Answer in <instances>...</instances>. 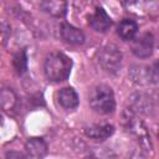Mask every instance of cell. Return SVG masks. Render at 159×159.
<instances>
[{
	"label": "cell",
	"instance_id": "obj_1",
	"mask_svg": "<svg viewBox=\"0 0 159 159\" xmlns=\"http://www.w3.org/2000/svg\"><path fill=\"white\" fill-rule=\"evenodd\" d=\"M72 61L62 52L50 53L43 62V72L48 81L62 82L66 81L71 73Z\"/></svg>",
	"mask_w": 159,
	"mask_h": 159
},
{
	"label": "cell",
	"instance_id": "obj_2",
	"mask_svg": "<svg viewBox=\"0 0 159 159\" xmlns=\"http://www.w3.org/2000/svg\"><path fill=\"white\" fill-rule=\"evenodd\" d=\"M89 106L99 114L112 113L116 108L113 91L107 84H98L92 88L89 93Z\"/></svg>",
	"mask_w": 159,
	"mask_h": 159
},
{
	"label": "cell",
	"instance_id": "obj_3",
	"mask_svg": "<svg viewBox=\"0 0 159 159\" xmlns=\"http://www.w3.org/2000/svg\"><path fill=\"white\" fill-rule=\"evenodd\" d=\"M98 62L107 72L114 73L119 70L122 63V52L114 45H107L98 52Z\"/></svg>",
	"mask_w": 159,
	"mask_h": 159
},
{
	"label": "cell",
	"instance_id": "obj_4",
	"mask_svg": "<svg viewBox=\"0 0 159 159\" xmlns=\"http://www.w3.org/2000/svg\"><path fill=\"white\" fill-rule=\"evenodd\" d=\"M129 123V128L130 132L135 135V138L138 139L140 147L145 150V152H152L153 150V145H152V140H150V135L145 128V125L143 124L142 120L137 119V118H132Z\"/></svg>",
	"mask_w": 159,
	"mask_h": 159
},
{
	"label": "cell",
	"instance_id": "obj_5",
	"mask_svg": "<svg viewBox=\"0 0 159 159\" xmlns=\"http://www.w3.org/2000/svg\"><path fill=\"white\" fill-rule=\"evenodd\" d=\"M154 47V39L152 34H143L137 37L132 43L133 53L139 58H147L152 55Z\"/></svg>",
	"mask_w": 159,
	"mask_h": 159
},
{
	"label": "cell",
	"instance_id": "obj_6",
	"mask_svg": "<svg viewBox=\"0 0 159 159\" xmlns=\"http://www.w3.org/2000/svg\"><path fill=\"white\" fill-rule=\"evenodd\" d=\"M89 25L97 32H106L112 26V19L102 7H97L89 17Z\"/></svg>",
	"mask_w": 159,
	"mask_h": 159
},
{
	"label": "cell",
	"instance_id": "obj_7",
	"mask_svg": "<svg viewBox=\"0 0 159 159\" xmlns=\"http://www.w3.org/2000/svg\"><path fill=\"white\" fill-rule=\"evenodd\" d=\"M113 132H114L113 125L108 124V123L92 124L84 129V133L87 137H89L91 139H94V140H99V142L109 138L113 134Z\"/></svg>",
	"mask_w": 159,
	"mask_h": 159
},
{
	"label": "cell",
	"instance_id": "obj_8",
	"mask_svg": "<svg viewBox=\"0 0 159 159\" xmlns=\"http://www.w3.org/2000/svg\"><path fill=\"white\" fill-rule=\"evenodd\" d=\"M25 149L29 157L32 159H42L47 154V144L42 138L39 137L29 138L25 144Z\"/></svg>",
	"mask_w": 159,
	"mask_h": 159
},
{
	"label": "cell",
	"instance_id": "obj_9",
	"mask_svg": "<svg viewBox=\"0 0 159 159\" xmlns=\"http://www.w3.org/2000/svg\"><path fill=\"white\" fill-rule=\"evenodd\" d=\"M61 37L71 45H81V43L84 42L83 32L80 29H77V27H75L70 24H62V26H61Z\"/></svg>",
	"mask_w": 159,
	"mask_h": 159
},
{
	"label": "cell",
	"instance_id": "obj_10",
	"mask_svg": "<svg viewBox=\"0 0 159 159\" xmlns=\"http://www.w3.org/2000/svg\"><path fill=\"white\" fill-rule=\"evenodd\" d=\"M57 99L60 106L65 109H73L78 106V96L76 91L71 87H65L60 89V92L57 93Z\"/></svg>",
	"mask_w": 159,
	"mask_h": 159
},
{
	"label": "cell",
	"instance_id": "obj_11",
	"mask_svg": "<svg viewBox=\"0 0 159 159\" xmlns=\"http://www.w3.org/2000/svg\"><path fill=\"white\" fill-rule=\"evenodd\" d=\"M40 9L56 17H62L67 10V2L61 0H46L40 2Z\"/></svg>",
	"mask_w": 159,
	"mask_h": 159
},
{
	"label": "cell",
	"instance_id": "obj_12",
	"mask_svg": "<svg viewBox=\"0 0 159 159\" xmlns=\"http://www.w3.org/2000/svg\"><path fill=\"white\" fill-rule=\"evenodd\" d=\"M137 31H138V25L135 24V21L130 19H123L117 27V34L122 40L125 41L133 40L134 36L137 35Z\"/></svg>",
	"mask_w": 159,
	"mask_h": 159
},
{
	"label": "cell",
	"instance_id": "obj_13",
	"mask_svg": "<svg viewBox=\"0 0 159 159\" xmlns=\"http://www.w3.org/2000/svg\"><path fill=\"white\" fill-rule=\"evenodd\" d=\"M16 103V96L15 93L11 91V89H2L1 91V104H2V108L9 111V109H12Z\"/></svg>",
	"mask_w": 159,
	"mask_h": 159
},
{
	"label": "cell",
	"instance_id": "obj_14",
	"mask_svg": "<svg viewBox=\"0 0 159 159\" xmlns=\"http://www.w3.org/2000/svg\"><path fill=\"white\" fill-rule=\"evenodd\" d=\"M12 63H14V67L16 68V71L19 73H24L26 71V68H27V56H26V52L24 50L19 51L14 56Z\"/></svg>",
	"mask_w": 159,
	"mask_h": 159
},
{
	"label": "cell",
	"instance_id": "obj_15",
	"mask_svg": "<svg viewBox=\"0 0 159 159\" xmlns=\"http://www.w3.org/2000/svg\"><path fill=\"white\" fill-rule=\"evenodd\" d=\"M147 72L149 83H159V60L153 62L150 66H147Z\"/></svg>",
	"mask_w": 159,
	"mask_h": 159
},
{
	"label": "cell",
	"instance_id": "obj_16",
	"mask_svg": "<svg viewBox=\"0 0 159 159\" xmlns=\"http://www.w3.org/2000/svg\"><path fill=\"white\" fill-rule=\"evenodd\" d=\"M7 32L10 34V25L6 21H1V37H2V42L4 43L7 40Z\"/></svg>",
	"mask_w": 159,
	"mask_h": 159
},
{
	"label": "cell",
	"instance_id": "obj_17",
	"mask_svg": "<svg viewBox=\"0 0 159 159\" xmlns=\"http://www.w3.org/2000/svg\"><path fill=\"white\" fill-rule=\"evenodd\" d=\"M6 159H26L24 154L19 153V152H15V150H11V152H7L6 153Z\"/></svg>",
	"mask_w": 159,
	"mask_h": 159
},
{
	"label": "cell",
	"instance_id": "obj_18",
	"mask_svg": "<svg viewBox=\"0 0 159 159\" xmlns=\"http://www.w3.org/2000/svg\"><path fill=\"white\" fill-rule=\"evenodd\" d=\"M158 137H159V133H158Z\"/></svg>",
	"mask_w": 159,
	"mask_h": 159
}]
</instances>
